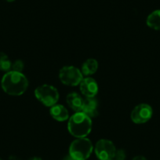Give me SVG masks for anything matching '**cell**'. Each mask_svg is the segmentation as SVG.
Segmentation results:
<instances>
[{
	"label": "cell",
	"instance_id": "8",
	"mask_svg": "<svg viewBox=\"0 0 160 160\" xmlns=\"http://www.w3.org/2000/svg\"><path fill=\"white\" fill-rule=\"evenodd\" d=\"M79 90L85 98H95L98 93V84L92 77H86L80 82Z\"/></svg>",
	"mask_w": 160,
	"mask_h": 160
},
{
	"label": "cell",
	"instance_id": "6",
	"mask_svg": "<svg viewBox=\"0 0 160 160\" xmlns=\"http://www.w3.org/2000/svg\"><path fill=\"white\" fill-rule=\"evenodd\" d=\"M94 151L99 160H113L116 148L112 141L101 139L97 142Z\"/></svg>",
	"mask_w": 160,
	"mask_h": 160
},
{
	"label": "cell",
	"instance_id": "9",
	"mask_svg": "<svg viewBox=\"0 0 160 160\" xmlns=\"http://www.w3.org/2000/svg\"><path fill=\"white\" fill-rule=\"evenodd\" d=\"M84 99L76 92H72L66 97V102L75 112H82Z\"/></svg>",
	"mask_w": 160,
	"mask_h": 160
},
{
	"label": "cell",
	"instance_id": "7",
	"mask_svg": "<svg viewBox=\"0 0 160 160\" xmlns=\"http://www.w3.org/2000/svg\"><path fill=\"white\" fill-rule=\"evenodd\" d=\"M153 115L152 108L149 104H140L137 105L130 114L131 120L136 124H143L147 122L152 118Z\"/></svg>",
	"mask_w": 160,
	"mask_h": 160
},
{
	"label": "cell",
	"instance_id": "17",
	"mask_svg": "<svg viewBox=\"0 0 160 160\" xmlns=\"http://www.w3.org/2000/svg\"><path fill=\"white\" fill-rule=\"evenodd\" d=\"M133 160H148L145 157L142 156V155H138V156H135L133 158Z\"/></svg>",
	"mask_w": 160,
	"mask_h": 160
},
{
	"label": "cell",
	"instance_id": "20",
	"mask_svg": "<svg viewBox=\"0 0 160 160\" xmlns=\"http://www.w3.org/2000/svg\"><path fill=\"white\" fill-rule=\"evenodd\" d=\"M5 1H7V2H13V1H15V0H5Z\"/></svg>",
	"mask_w": 160,
	"mask_h": 160
},
{
	"label": "cell",
	"instance_id": "2",
	"mask_svg": "<svg viewBox=\"0 0 160 160\" xmlns=\"http://www.w3.org/2000/svg\"><path fill=\"white\" fill-rule=\"evenodd\" d=\"M68 130L75 138H87L92 130L91 118L83 112H75L68 118Z\"/></svg>",
	"mask_w": 160,
	"mask_h": 160
},
{
	"label": "cell",
	"instance_id": "10",
	"mask_svg": "<svg viewBox=\"0 0 160 160\" xmlns=\"http://www.w3.org/2000/svg\"><path fill=\"white\" fill-rule=\"evenodd\" d=\"M98 104L95 98H86L83 101L82 112L90 118H94L98 115Z\"/></svg>",
	"mask_w": 160,
	"mask_h": 160
},
{
	"label": "cell",
	"instance_id": "4",
	"mask_svg": "<svg viewBox=\"0 0 160 160\" xmlns=\"http://www.w3.org/2000/svg\"><path fill=\"white\" fill-rule=\"evenodd\" d=\"M35 96L46 107L55 105L59 100V92L53 86L43 84L35 90Z\"/></svg>",
	"mask_w": 160,
	"mask_h": 160
},
{
	"label": "cell",
	"instance_id": "11",
	"mask_svg": "<svg viewBox=\"0 0 160 160\" xmlns=\"http://www.w3.org/2000/svg\"><path fill=\"white\" fill-rule=\"evenodd\" d=\"M50 113L52 118L58 122H64L69 118L68 111L62 104H56L52 106L50 108Z\"/></svg>",
	"mask_w": 160,
	"mask_h": 160
},
{
	"label": "cell",
	"instance_id": "22",
	"mask_svg": "<svg viewBox=\"0 0 160 160\" xmlns=\"http://www.w3.org/2000/svg\"><path fill=\"white\" fill-rule=\"evenodd\" d=\"M113 160H114V159H113Z\"/></svg>",
	"mask_w": 160,
	"mask_h": 160
},
{
	"label": "cell",
	"instance_id": "13",
	"mask_svg": "<svg viewBox=\"0 0 160 160\" xmlns=\"http://www.w3.org/2000/svg\"><path fill=\"white\" fill-rule=\"evenodd\" d=\"M147 25L154 30H160V10H157L151 13L148 16Z\"/></svg>",
	"mask_w": 160,
	"mask_h": 160
},
{
	"label": "cell",
	"instance_id": "1",
	"mask_svg": "<svg viewBox=\"0 0 160 160\" xmlns=\"http://www.w3.org/2000/svg\"><path fill=\"white\" fill-rule=\"evenodd\" d=\"M1 86L6 93L11 96H20L25 93L28 87V80L22 72L10 71L3 75Z\"/></svg>",
	"mask_w": 160,
	"mask_h": 160
},
{
	"label": "cell",
	"instance_id": "18",
	"mask_svg": "<svg viewBox=\"0 0 160 160\" xmlns=\"http://www.w3.org/2000/svg\"><path fill=\"white\" fill-rule=\"evenodd\" d=\"M29 160H42V158H39V157H32Z\"/></svg>",
	"mask_w": 160,
	"mask_h": 160
},
{
	"label": "cell",
	"instance_id": "14",
	"mask_svg": "<svg viewBox=\"0 0 160 160\" xmlns=\"http://www.w3.org/2000/svg\"><path fill=\"white\" fill-rule=\"evenodd\" d=\"M12 67V62L6 53L0 52V70L10 72Z\"/></svg>",
	"mask_w": 160,
	"mask_h": 160
},
{
	"label": "cell",
	"instance_id": "19",
	"mask_svg": "<svg viewBox=\"0 0 160 160\" xmlns=\"http://www.w3.org/2000/svg\"><path fill=\"white\" fill-rule=\"evenodd\" d=\"M64 160H74L73 158H72V157L70 156V155H68V156H67V157H65V158H64Z\"/></svg>",
	"mask_w": 160,
	"mask_h": 160
},
{
	"label": "cell",
	"instance_id": "3",
	"mask_svg": "<svg viewBox=\"0 0 160 160\" xmlns=\"http://www.w3.org/2000/svg\"><path fill=\"white\" fill-rule=\"evenodd\" d=\"M93 144L87 138H76L71 144L69 155L74 160H87L93 152Z\"/></svg>",
	"mask_w": 160,
	"mask_h": 160
},
{
	"label": "cell",
	"instance_id": "12",
	"mask_svg": "<svg viewBox=\"0 0 160 160\" xmlns=\"http://www.w3.org/2000/svg\"><path fill=\"white\" fill-rule=\"evenodd\" d=\"M98 69V62L96 59L90 58L87 59L85 62L82 64L81 68V72H82L83 76L90 77V75H93L97 72Z\"/></svg>",
	"mask_w": 160,
	"mask_h": 160
},
{
	"label": "cell",
	"instance_id": "16",
	"mask_svg": "<svg viewBox=\"0 0 160 160\" xmlns=\"http://www.w3.org/2000/svg\"><path fill=\"white\" fill-rule=\"evenodd\" d=\"M127 155L123 149H116L114 160H125Z\"/></svg>",
	"mask_w": 160,
	"mask_h": 160
},
{
	"label": "cell",
	"instance_id": "15",
	"mask_svg": "<svg viewBox=\"0 0 160 160\" xmlns=\"http://www.w3.org/2000/svg\"><path fill=\"white\" fill-rule=\"evenodd\" d=\"M24 68V64L22 61L21 60H17L16 61H14V63L12 64V71H14V72H22L23 69Z\"/></svg>",
	"mask_w": 160,
	"mask_h": 160
},
{
	"label": "cell",
	"instance_id": "21",
	"mask_svg": "<svg viewBox=\"0 0 160 160\" xmlns=\"http://www.w3.org/2000/svg\"><path fill=\"white\" fill-rule=\"evenodd\" d=\"M0 160H2V159H1V158H0Z\"/></svg>",
	"mask_w": 160,
	"mask_h": 160
},
{
	"label": "cell",
	"instance_id": "5",
	"mask_svg": "<svg viewBox=\"0 0 160 160\" xmlns=\"http://www.w3.org/2000/svg\"><path fill=\"white\" fill-rule=\"evenodd\" d=\"M83 78L82 72L75 66H64L59 72V79L63 84L69 87L79 85Z\"/></svg>",
	"mask_w": 160,
	"mask_h": 160
}]
</instances>
